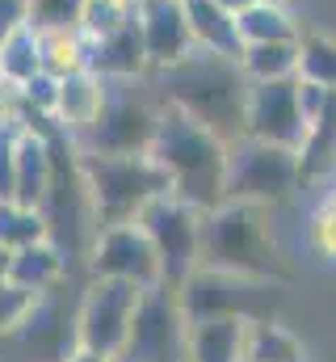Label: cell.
<instances>
[{"label":"cell","mask_w":336,"mask_h":362,"mask_svg":"<svg viewBox=\"0 0 336 362\" xmlns=\"http://www.w3.org/2000/svg\"><path fill=\"white\" fill-rule=\"evenodd\" d=\"M148 156L164 169L168 194L198 206L202 215L227 198V144L172 101H160V122Z\"/></svg>","instance_id":"1"},{"label":"cell","mask_w":336,"mask_h":362,"mask_svg":"<svg viewBox=\"0 0 336 362\" xmlns=\"http://www.w3.org/2000/svg\"><path fill=\"white\" fill-rule=\"evenodd\" d=\"M198 266L252 278V282H282V253L273 240V206L223 198L202 215L198 236Z\"/></svg>","instance_id":"2"},{"label":"cell","mask_w":336,"mask_h":362,"mask_svg":"<svg viewBox=\"0 0 336 362\" xmlns=\"http://www.w3.org/2000/svg\"><path fill=\"white\" fill-rule=\"evenodd\" d=\"M244 97H248V81L236 68V59L198 51L181 68L164 72V101L185 110L189 118H198L223 144L244 135Z\"/></svg>","instance_id":"3"},{"label":"cell","mask_w":336,"mask_h":362,"mask_svg":"<svg viewBox=\"0 0 336 362\" xmlns=\"http://www.w3.org/2000/svg\"><path fill=\"white\" fill-rule=\"evenodd\" d=\"M72 156H76V185H80V198L88 206V215H92V228L135 219L148 198L168 189L164 169L148 152L105 156V152L72 148Z\"/></svg>","instance_id":"4"},{"label":"cell","mask_w":336,"mask_h":362,"mask_svg":"<svg viewBox=\"0 0 336 362\" xmlns=\"http://www.w3.org/2000/svg\"><path fill=\"white\" fill-rule=\"evenodd\" d=\"M143 295L148 291L126 278H88L80 303H76V316H72V341L122 358Z\"/></svg>","instance_id":"5"},{"label":"cell","mask_w":336,"mask_h":362,"mask_svg":"<svg viewBox=\"0 0 336 362\" xmlns=\"http://www.w3.org/2000/svg\"><path fill=\"white\" fill-rule=\"evenodd\" d=\"M299 189V152L286 144L240 135L227 144V198L277 206Z\"/></svg>","instance_id":"6"},{"label":"cell","mask_w":336,"mask_h":362,"mask_svg":"<svg viewBox=\"0 0 336 362\" xmlns=\"http://www.w3.org/2000/svg\"><path fill=\"white\" fill-rule=\"evenodd\" d=\"M135 223L148 232V240L156 245L160 270H164V286L176 291L189 274L198 270V236H202V211L181 202L176 194H156L139 206Z\"/></svg>","instance_id":"7"},{"label":"cell","mask_w":336,"mask_h":362,"mask_svg":"<svg viewBox=\"0 0 336 362\" xmlns=\"http://www.w3.org/2000/svg\"><path fill=\"white\" fill-rule=\"evenodd\" d=\"M156 122H160V105L135 97L126 85H109L105 105H101V118L92 122V131L84 139H76V148H84V152H105V156H135V152H148L152 148Z\"/></svg>","instance_id":"8"},{"label":"cell","mask_w":336,"mask_h":362,"mask_svg":"<svg viewBox=\"0 0 336 362\" xmlns=\"http://www.w3.org/2000/svg\"><path fill=\"white\" fill-rule=\"evenodd\" d=\"M88 278H126L143 291L164 286V270L156 257V245L148 240V232L126 219V223H105L92 232L88 245Z\"/></svg>","instance_id":"9"},{"label":"cell","mask_w":336,"mask_h":362,"mask_svg":"<svg viewBox=\"0 0 336 362\" xmlns=\"http://www.w3.org/2000/svg\"><path fill=\"white\" fill-rule=\"evenodd\" d=\"M277 291V282H252L236 274L198 266L181 286H176V303L185 312V320H210V316H269L260 308V299Z\"/></svg>","instance_id":"10"},{"label":"cell","mask_w":336,"mask_h":362,"mask_svg":"<svg viewBox=\"0 0 336 362\" xmlns=\"http://www.w3.org/2000/svg\"><path fill=\"white\" fill-rule=\"evenodd\" d=\"M185 337H189V320L176 303V291L152 286L139 303L131 341L122 350V358L131 362H185Z\"/></svg>","instance_id":"11"},{"label":"cell","mask_w":336,"mask_h":362,"mask_svg":"<svg viewBox=\"0 0 336 362\" xmlns=\"http://www.w3.org/2000/svg\"><path fill=\"white\" fill-rule=\"evenodd\" d=\"M244 135L252 139H269V144H286V148H303L307 139V118L299 110V81H248L244 97Z\"/></svg>","instance_id":"12"},{"label":"cell","mask_w":336,"mask_h":362,"mask_svg":"<svg viewBox=\"0 0 336 362\" xmlns=\"http://www.w3.org/2000/svg\"><path fill=\"white\" fill-rule=\"evenodd\" d=\"M135 25H139L148 64L156 72H172L198 55L181 0H135Z\"/></svg>","instance_id":"13"},{"label":"cell","mask_w":336,"mask_h":362,"mask_svg":"<svg viewBox=\"0 0 336 362\" xmlns=\"http://www.w3.org/2000/svg\"><path fill=\"white\" fill-rule=\"evenodd\" d=\"M55 122H21L17 131V156H13V198L25 206L47 211L51 185H55Z\"/></svg>","instance_id":"14"},{"label":"cell","mask_w":336,"mask_h":362,"mask_svg":"<svg viewBox=\"0 0 336 362\" xmlns=\"http://www.w3.org/2000/svg\"><path fill=\"white\" fill-rule=\"evenodd\" d=\"M105 93L109 85L97 76V72H72V76H59V89H55V110H51V122L59 135L68 139H84L92 131V122L101 118V105H105Z\"/></svg>","instance_id":"15"},{"label":"cell","mask_w":336,"mask_h":362,"mask_svg":"<svg viewBox=\"0 0 336 362\" xmlns=\"http://www.w3.org/2000/svg\"><path fill=\"white\" fill-rule=\"evenodd\" d=\"M84 51H88L84 68L97 72V76L109 81V85H131V81H139L143 72H152L135 21L122 25V30H114V34H105V38H84Z\"/></svg>","instance_id":"16"},{"label":"cell","mask_w":336,"mask_h":362,"mask_svg":"<svg viewBox=\"0 0 336 362\" xmlns=\"http://www.w3.org/2000/svg\"><path fill=\"white\" fill-rule=\"evenodd\" d=\"M252 316H210L189 320L185 362H240L244 358V329Z\"/></svg>","instance_id":"17"},{"label":"cell","mask_w":336,"mask_h":362,"mask_svg":"<svg viewBox=\"0 0 336 362\" xmlns=\"http://www.w3.org/2000/svg\"><path fill=\"white\" fill-rule=\"evenodd\" d=\"M185 4V21L193 34V47L219 59H236L244 51L240 30H236V13L223 8L219 0H181Z\"/></svg>","instance_id":"18"},{"label":"cell","mask_w":336,"mask_h":362,"mask_svg":"<svg viewBox=\"0 0 336 362\" xmlns=\"http://www.w3.org/2000/svg\"><path fill=\"white\" fill-rule=\"evenodd\" d=\"M328 181H336V93L328 97L324 114L307 127V139L299 148V189Z\"/></svg>","instance_id":"19"},{"label":"cell","mask_w":336,"mask_h":362,"mask_svg":"<svg viewBox=\"0 0 336 362\" xmlns=\"http://www.w3.org/2000/svg\"><path fill=\"white\" fill-rule=\"evenodd\" d=\"M68 274V257L55 240H38V245H25L17 253H8V282L25 286V291H38V295H51Z\"/></svg>","instance_id":"20"},{"label":"cell","mask_w":336,"mask_h":362,"mask_svg":"<svg viewBox=\"0 0 336 362\" xmlns=\"http://www.w3.org/2000/svg\"><path fill=\"white\" fill-rule=\"evenodd\" d=\"M240 362H307V346L273 316H252L244 329V358Z\"/></svg>","instance_id":"21"},{"label":"cell","mask_w":336,"mask_h":362,"mask_svg":"<svg viewBox=\"0 0 336 362\" xmlns=\"http://www.w3.org/2000/svg\"><path fill=\"white\" fill-rule=\"evenodd\" d=\"M236 68L244 72V81H286L299 72V38L244 42V51L236 55Z\"/></svg>","instance_id":"22"},{"label":"cell","mask_w":336,"mask_h":362,"mask_svg":"<svg viewBox=\"0 0 336 362\" xmlns=\"http://www.w3.org/2000/svg\"><path fill=\"white\" fill-rule=\"evenodd\" d=\"M236 30L240 42H282V38H299V21L286 13L282 0H252L236 13Z\"/></svg>","instance_id":"23"},{"label":"cell","mask_w":336,"mask_h":362,"mask_svg":"<svg viewBox=\"0 0 336 362\" xmlns=\"http://www.w3.org/2000/svg\"><path fill=\"white\" fill-rule=\"evenodd\" d=\"M42 72V47H38V30L21 25L8 38H0V81L21 89Z\"/></svg>","instance_id":"24"},{"label":"cell","mask_w":336,"mask_h":362,"mask_svg":"<svg viewBox=\"0 0 336 362\" xmlns=\"http://www.w3.org/2000/svg\"><path fill=\"white\" fill-rule=\"evenodd\" d=\"M51 240V219L38 206H25L17 198H0V249L17 253L25 245Z\"/></svg>","instance_id":"25"},{"label":"cell","mask_w":336,"mask_h":362,"mask_svg":"<svg viewBox=\"0 0 336 362\" xmlns=\"http://www.w3.org/2000/svg\"><path fill=\"white\" fill-rule=\"evenodd\" d=\"M299 81L336 89V34L328 30H299Z\"/></svg>","instance_id":"26"},{"label":"cell","mask_w":336,"mask_h":362,"mask_svg":"<svg viewBox=\"0 0 336 362\" xmlns=\"http://www.w3.org/2000/svg\"><path fill=\"white\" fill-rule=\"evenodd\" d=\"M42 308H47V295L25 291V286L4 278L0 282V341H13L17 333H25Z\"/></svg>","instance_id":"27"},{"label":"cell","mask_w":336,"mask_h":362,"mask_svg":"<svg viewBox=\"0 0 336 362\" xmlns=\"http://www.w3.org/2000/svg\"><path fill=\"white\" fill-rule=\"evenodd\" d=\"M38 47H42V72L51 76H72L88 59L80 30H38Z\"/></svg>","instance_id":"28"},{"label":"cell","mask_w":336,"mask_h":362,"mask_svg":"<svg viewBox=\"0 0 336 362\" xmlns=\"http://www.w3.org/2000/svg\"><path fill=\"white\" fill-rule=\"evenodd\" d=\"M131 21H135V0H84L80 34L84 38H105Z\"/></svg>","instance_id":"29"},{"label":"cell","mask_w":336,"mask_h":362,"mask_svg":"<svg viewBox=\"0 0 336 362\" xmlns=\"http://www.w3.org/2000/svg\"><path fill=\"white\" fill-rule=\"evenodd\" d=\"M84 0H30L34 30H80Z\"/></svg>","instance_id":"30"},{"label":"cell","mask_w":336,"mask_h":362,"mask_svg":"<svg viewBox=\"0 0 336 362\" xmlns=\"http://www.w3.org/2000/svg\"><path fill=\"white\" fill-rule=\"evenodd\" d=\"M307 236H311V249H316L324 262H336V189H328L324 202L316 206Z\"/></svg>","instance_id":"31"},{"label":"cell","mask_w":336,"mask_h":362,"mask_svg":"<svg viewBox=\"0 0 336 362\" xmlns=\"http://www.w3.org/2000/svg\"><path fill=\"white\" fill-rule=\"evenodd\" d=\"M25 118L0 122V198H13V156H17V131Z\"/></svg>","instance_id":"32"},{"label":"cell","mask_w":336,"mask_h":362,"mask_svg":"<svg viewBox=\"0 0 336 362\" xmlns=\"http://www.w3.org/2000/svg\"><path fill=\"white\" fill-rule=\"evenodd\" d=\"M30 25V0H0V38Z\"/></svg>","instance_id":"33"},{"label":"cell","mask_w":336,"mask_h":362,"mask_svg":"<svg viewBox=\"0 0 336 362\" xmlns=\"http://www.w3.org/2000/svg\"><path fill=\"white\" fill-rule=\"evenodd\" d=\"M59 362H122V358H118V354H101V350H92V346H76V341H72Z\"/></svg>","instance_id":"34"},{"label":"cell","mask_w":336,"mask_h":362,"mask_svg":"<svg viewBox=\"0 0 336 362\" xmlns=\"http://www.w3.org/2000/svg\"><path fill=\"white\" fill-rule=\"evenodd\" d=\"M219 4H223V8H232V13H240L244 4H252V0H219Z\"/></svg>","instance_id":"35"},{"label":"cell","mask_w":336,"mask_h":362,"mask_svg":"<svg viewBox=\"0 0 336 362\" xmlns=\"http://www.w3.org/2000/svg\"><path fill=\"white\" fill-rule=\"evenodd\" d=\"M4 274H8V249H0V282H4Z\"/></svg>","instance_id":"36"}]
</instances>
